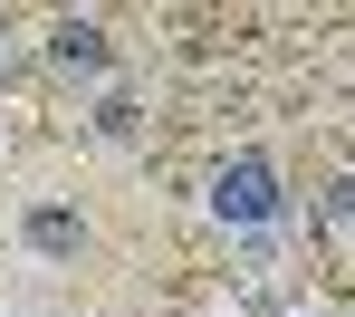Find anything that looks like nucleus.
Returning a JSON list of instances; mask_svg holds the SVG:
<instances>
[{
	"label": "nucleus",
	"mask_w": 355,
	"mask_h": 317,
	"mask_svg": "<svg viewBox=\"0 0 355 317\" xmlns=\"http://www.w3.org/2000/svg\"><path fill=\"white\" fill-rule=\"evenodd\" d=\"M327 221H336V231H355V173H346L336 192H327Z\"/></svg>",
	"instance_id": "5"
},
{
	"label": "nucleus",
	"mask_w": 355,
	"mask_h": 317,
	"mask_svg": "<svg viewBox=\"0 0 355 317\" xmlns=\"http://www.w3.org/2000/svg\"><path fill=\"white\" fill-rule=\"evenodd\" d=\"M19 241H29L39 259H77L87 231H77V212H58V202H29V212H19Z\"/></svg>",
	"instance_id": "2"
},
{
	"label": "nucleus",
	"mask_w": 355,
	"mask_h": 317,
	"mask_svg": "<svg viewBox=\"0 0 355 317\" xmlns=\"http://www.w3.org/2000/svg\"><path fill=\"white\" fill-rule=\"evenodd\" d=\"M49 58L77 67V77H96V67H106V29H96V19H58V29H49Z\"/></svg>",
	"instance_id": "3"
},
{
	"label": "nucleus",
	"mask_w": 355,
	"mask_h": 317,
	"mask_svg": "<svg viewBox=\"0 0 355 317\" xmlns=\"http://www.w3.org/2000/svg\"><path fill=\"white\" fill-rule=\"evenodd\" d=\"M202 202H211V221L240 231V241H259V231L288 221V192H279V164H269V154H231V164H211Z\"/></svg>",
	"instance_id": "1"
},
{
	"label": "nucleus",
	"mask_w": 355,
	"mask_h": 317,
	"mask_svg": "<svg viewBox=\"0 0 355 317\" xmlns=\"http://www.w3.org/2000/svg\"><path fill=\"white\" fill-rule=\"evenodd\" d=\"M96 135H106V144H125V135H135V96H125V87L96 106Z\"/></svg>",
	"instance_id": "4"
}]
</instances>
